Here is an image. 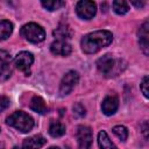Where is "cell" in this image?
Listing matches in <instances>:
<instances>
[{"label":"cell","instance_id":"8992f818","mask_svg":"<svg viewBox=\"0 0 149 149\" xmlns=\"http://www.w3.org/2000/svg\"><path fill=\"white\" fill-rule=\"evenodd\" d=\"M78 140V149H91L92 146V130L87 126H78L76 133Z\"/></svg>","mask_w":149,"mask_h":149},{"label":"cell","instance_id":"7402d4cb","mask_svg":"<svg viewBox=\"0 0 149 149\" xmlns=\"http://www.w3.org/2000/svg\"><path fill=\"white\" fill-rule=\"evenodd\" d=\"M73 114H74L77 118H83V116L86 114L85 107H84L81 104H76V105H73Z\"/></svg>","mask_w":149,"mask_h":149},{"label":"cell","instance_id":"4fadbf2b","mask_svg":"<svg viewBox=\"0 0 149 149\" xmlns=\"http://www.w3.org/2000/svg\"><path fill=\"white\" fill-rule=\"evenodd\" d=\"M47 140L42 135H34L23 141V149H40L45 144Z\"/></svg>","mask_w":149,"mask_h":149},{"label":"cell","instance_id":"ffe728a7","mask_svg":"<svg viewBox=\"0 0 149 149\" xmlns=\"http://www.w3.org/2000/svg\"><path fill=\"white\" fill-rule=\"evenodd\" d=\"M41 3L48 10H57L65 6V1L62 0H47V1H41Z\"/></svg>","mask_w":149,"mask_h":149},{"label":"cell","instance_id":"2e32d148","mask_svg":"<svg viewBox=\"0 0 149 149\" xmlns=\"http://www.w3.org/2000/svg\"><path fill=\"white\" fill-rule=\"evenodd\" d=\"M30 108L38 113V114H45L48 112V107L45 105V101L41 97H34L30 101Z\"/></svg>","mask_w":149,"mask_h":149},{"label":"cell","instance_id":"ba28073f","mask_svg":"<svg viewBox=\"0 0 149 149\" xmlns=\"http://www.w3.org/2000/svg\"><path fill=\"white\" fill-rule=\"evenodd\" d=\"M12 57L6 50H0V80H7L12 74Z\"/></svg>","mask_w":149,"mask_h":149},{"label":"cell","instance_id":"3957f363","mask_svg":"<svg viewBox=\"0 0 149 149\" xmlns=\"http://www.w3.org/2000/svg\"><path fill=\"white\" fill-rule=\"evenodd\" d=\"M21 36L31 43H40L45 38V31L40 24L30 22L21 28Z\"/></svg>","mask_w":149,"mask_h":149},{"label":"cell","instance_id":"30bf717a","mask_svg":"<svg viewBox=\"0 0 149 149\" xmlns=\"http://www.w3.org/2000/svg\"><path fill=\"white\" fill-rule=\"evenodd\" d=\"M50 50L54 55L57 56H68L71 54L72 51V47L68 41H63V40H56L51 43L50 45Z\"/></svg>","mask_w":149,"mask_h":149},{"label":"cell","instance_id":"7c38bea8","mask_svg":"<svg viewBox=\"0 0 149 149\" xmlns=\"http://www.w3.org/2000/svg\"><path fill=\"white\" fill-rule=\"evenodd\" d=\"M148 28H149V23L148 21H144L143 24L140 27L139 30V42H140V47L143 50V52L146 55L149 54V33H148Z\"/></svg>","mask_w":149,"mask_h":149},{"label":"cell","instance_id":"7a4b0ae2","mask_svg":"<svg viewBox=\"0 0 149 149\" xmlns=\"http://www.w3.org/2000/svg\"><path fill=\"white\" fill-rule=\"evenodd\" d=\"M6 122L10 127H14L15 129L20 130L21 133H28L34 127V119L22 111H16L10 114L7 118Z\"/></svg>","mask_w":149,"mask_h":149},{"label":"cell","instance_id":"603a6c76","mask_svg":"<svg viewBox=\"0 0 149 149\" xmlns=\"http://www.w3.org/2000/svg\"><path fill=\"white\" fill-rule=\"evenodd\" d=\"M148 85H149V78H148V76H146V77L143 78L142 83H141V86H140V88H141V91H142V93H143V95H144L146 98H148V95H149Z\"/></svg>","mask_w":149,"mask_h":149},{"label":"cell","instance_id":"9a60e30c","mask_svg":"<svg viewBox=\"0 0 149 149\" xmlns=\"http://www.w3.org/2000/svg\"><path fill=\"white\" fill-rule=\"evenodd\" d=\"M98 144L100 149H118L116 146L112 142L105 130H100L98 134Z\"/></svg>","mask_w":149,"mask_h":149},{"label":"cell","instance_id":"d6986e66","mask_svg":"<svg viewBox=\"0 0 149 149\" xmlns=\"http://www.w3.org/2000/svg\"><path fill=\"white\" fill-rule=\"evenodd\" d=\"M112 6H113L114 12H115L116 14H119V15H123V14H126V13L129 10V5H128V2H126V1H123V0H115V1H113Z\"/></svg>","mask_w":149,"mask_h":149},{"label":"cell","instance_id":"4316f807","mask_svg":"<svg viewBox=\"0 0 149 149\" xmlns=\"http://www.w3.org/2000/svg\"><path fill=\"white\" fill-rule=\"evenodd\" d=\"M48 149H59L58 147H50V148H48Z\"/></svg>","mask_w":149,"mask_h":149},{"label":"cell","instance_id":"5b68a950","mask_svg":"<svg viewBox=\"0 0 149 149\" xmlns=\"http://www.w3.org/2000/svg\"><path fill=\"white\" fill-rule=\"evenodd\" d=\"M76 12H77V15L80 19L90 20L97 13V5L93 1L81 0V1H78L77 2V5H76Z\"/></svg>","mask_w":149,"mask_h":149},{"label":"cell","instance_id":"484cf974","mask_svg":"<svg viewBox=\"0 0 149 149\" xmlns=\"http://www.w3.org/2000/svg\"><path fill=\"white\" fill-rule=\"evenodd\" d=\"M147 130H148V123H147V122H144V123H143V133H144L146 139H147Z\"/></svg>","mask_w":149,"mask_h":149},{"label":"cell","instance_id":"6da1fadb","mask_svg":"<svg viewBox=\"0 0 149 149\" xmlns=\"http://www.w3.org/2000/svg\"><path fill=\"white\" fill-rule=\"evenodd\" d=\"M113 41V34L108 30H97L85 35L80 45L85 54H95L102 48L109 45Z\"/></svg>","mask_w":149,"mask_h":149},{"label":"cell","instance_id":"cb8c5ba5","mask_svg":"<svg viewBox=\"0 0 149 149\" xmlns=\"http://www.w3.org/2000/svg\"><path fill=\"white\" fill-rule=\"evenodd\" d=\"M9 99L7 97H0V112L5 111L6 108H8L9 106Z\"/></svg>","mask_w":149,"mask_h":149},{"label":"cell","instance_id":"ac0fdd59","mask_svg":"<svg viewBox=\"0 0 149 149\" xmlns=\"http://www.w3.org/2000/svg\"><path fill=\"white\" fill-rule=\"evenodd\" d=\"M13 33V23L8 20L0 21V41L7 40Z\"/></svg>","mask_w":149,"mask_h":149},{"label":"cell","instance_id":"d4e9b609","mask_svg":"<svg viewBox=\"0 0 149 149\" xmlns=\"http://www.w3.org/2000/svg\"><path fill=\"white\" fill-rule=\"evenodd\" d=\"M132 5L135 6V7H137V8H141V7L144 6V1H140V2H137V1H132Z\"/></svg>","mask_w":149,"mask_h":149},{"label":"cell","instance_id":"5bb4252c","mask_svg":"<svg viewBox=\"0 0 149 149\" xmlns=\"http://www.w3.org/2000/svg\"><path fill=\"white\" fill-rule=\"evenodd\" d=\"M54 36L56 37V40H63V41H68L69 38H71L72 36V30L68 24H63L61 23L55 30H54Z\"/></svg>","mask_w":149,"mask_h":149},{"label":"cell","instance_id":"277c9868","mask_svg":"<svg viewBox=\"0 0 149 149\" xmlns=\"http://www.w3.org/2000/svg\"><path fill=\"white\" fill-rule=\"evenodd\" d=\"M79 80V76L76 71L71 70V71H68L62 80H61V84H59V95L61 97H65L68 95L69 93H71V91L73 90V87L76 86V84L78 83Z\"/></svg>","mask_w":149,"mask_h":149},{"label":"cell","instance_id":"8fae6325","mask_svg":"<svg viewBox=\"0 0 149 149\" xmlns=\"http://www.w3.org/2000/svg\"><path fill=\"white\" fill-rule=\"evenodd\" d=\"M119 107V99L116 95H107L102 104H101V109L102 113L106 115H113Z\"/></svg>","mask_w":149,"mask_h":149},{"label":"cell","instance_id":"e0dca14e","mask_svg":"<svg viewBox=\"0 0 149 149\" xmlns=\"http://www.w3.org/2000/svg\"><path fill=\"white\" fill-rule=\"evenodd\" d=\"M49 134L52 136V137H59V136H63L65 134V126L59 122V121H55L52 120L50 122V126H49Z\"/></svg>","mask_w":149,"mask_h":149},{"label":"cell","instance_id":"9c48e42d","mask_svg":"<svg viewBox=\"0 0 149 149\" xmlns=\"http://www.w3.org/2000/svg\"><path fill=\"white\" fill-rule=\"evenodd\" d=\"M97 68H98V70H99L101 73L108 76V74H111V73L113 72V70L116 68V64H115L114 58H113L111 55L106 54V55H104L102 57H100V58L97 61Z\"/></svg>","mask_w":149,"mask_h":149},{"label":"cell","instance_id":"52a82bcc","mask_svg":"<svg viewBox=\"0 0 149 149\" xmlns=\"http://www.w3.org/2000/svg\"><path fill=\"white\" fill-rule=\"evenodd\" d=\"M33 63H34V56L31 52L28 51L19 52L14 59V65L16 66V69H19L22 72H26L27 74L29 73V69Z\"/></svg>","mask_w":149,"mask_h":149},{"label":"cell","instance_id":"44dd1931","mask_svg":"<svg viewBox=\"0 0 149 149\" xmlns=\"http://www.w3.org/2000/svg\"><path fill=\"white\" fill-rule=\"evenodd\" d=\"M113 133L114 135H116L121 141H126L128 137V129L125 126H115L113 128Z\"/></svg>","mask_w":149,"mask_h":149},{"label":"cell","instance_id":"83f0119b","mask_svg":"<svg viewBox=\"0 0 149 149\" xmlns=\"http://www.w3.org/2000/svg\"><path fill=\"white\" fill-rule=\"evenodd\" d=\"M13 149H21V148H19V147H14Z\"/></svg>","mask_w":149,"mask_h":149}]
</instances>
